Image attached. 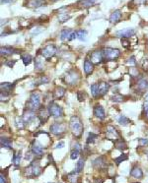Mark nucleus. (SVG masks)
I'll list each match as a JSON object with an SVG mask.
<instances>
[{"label":"nucleus","instance_id":"obj_12","mask_svg":"<svg viewBox=\"0 0 148 183\" xmlns=\"http://www.w3.org/2000/svg\"><path fill=\"white\" fill-rule=\"evenodd\" d=\"M136 33V31L134 29H124V30H119L116 33V36L118 38H129L130 36H134Z\"/></svg>","mask_w":148,"mask_h":183},{"label":"nucleus","instance_id":"obj_51","mask_svg":"<svg viewBox=\"0 0 148 183\" xmlns=\"http://www.w3.org/2000/svg\"><path fill=\"white\" fill-rule=\"evenodd\" d=\"M132 2H134L136 5H141L144 4L146 2V0H132Z\"/></svg>","mask_w":148,"mask_h":183},{"label":"nucleus","instance_id":"obj_4","mask_svg":"<svg viewBox=\"0 0 148 183\" xmlns=\"http://www.w3.org/2000/svg\"><path fill=\"white\" fill-rule=\"evenodd\" d=\"M42 173V167H40V164L38 160H35L25 169V175L28 178H32V177H38Z\"/></svg>","mask_w":148,"mask_h":183},{"label":"nucleus","instance_id":"obj_49","mask_svg":"<svg viewBox=\"0 0 148 183\" xmlns=\"http://www.w3.org/2000/svg\"><path fill=\"white\" fill-rule=\"evenodd\" d=\"M15 63H16V60H8V61L5 62V65L8 66V67H10V68H12Z\"/></svg>","mask_w":148,"mask_h":183},{"label":"nucleus","instance_id":"obj_3","mask_svg":"<svg viewBox=\"0 0 148 183\" xmlns=\"http://www.w3.org/2000/svg\"><path fill=\"white\" fill-rule=\"evenodd\" d=\"M41 106H42L41 95L37 92L32 93L30 95V100L27 103V109L28 110L36 111V110H39Z\"/></svg>","mask_w":148,"mask_h":183},{"label":"nucleus","instance_id":"obj_43","mask_svg":"<svg viewBox=\"0 0 148 183\" xmlns=\"http://www.w3.org/2000/svg\"><path fill=\"white\" fill-rule=\"evenodd\" d=\"M127 159H129V157H127V155H121L119 157H116V159H115V162L116 164H119L121 162H124V160H126Z\"/></svg>","mask_w":148,"mask_h":183},{"label":"nucleus","instance_id":"obj_16","mask_svg":"<svg viewBox=\"0 0 148 183\" xmlns=\"http://www.w3.org/2000/svg\"><path fill=\"white\" fill-rule=\"evenodd\" d=\"M32 153L35 155L36 157H42V155H44V148H42V146L40 144L39 142H37V141H35L32 145Z\"/></svg>","mask_w":148,"mask_h":183},{"label":"nucleus","instance_id":"obj_22","mask_svg":"<svg viewBox=\"0 0 148 183\" xmlns=\"http://www.w3.org/2000/svg\"><path fill=\"white\" fill-rule=\"evenodd\" d=\"M93 167L95 168H104L106 167V160L104 157H99L93 162Z\"/></svg>","mask_w":148,"mask_h":183},{"label":"nucleus","instance_id":"obj_37","mask_svg":"<svg viewBox=\"0 0 148 183\" xmlns=\"http://www.w3.org/2000/svg\"><path fill=\"white\" fill-rule=\"evenodd\" d=\"M119 123L122 126H126L130 123V120L126 116H124V115H121L119 118Z\"/></svg>","mask_w":148,"mask_h":183},{"label":"nucleus","instance_id":"obj_39","mask_svg":"<svg viewBox=\"0 0 148 183\" xmlns=\"http://www.w3.org/2000/svg\"><path fill=\"white\" fill-rule=\"evenodd\" d=\"M124 98H124L122 95L116 94V95H113L111 100H112L114 101V103H122V101L124 100Z\"/></svg>","mask_w":148,"mask_h":183},{"label":"nucleus","instance_id":"obj_6","mask_svg":"<svg viewBox=\"0 0 148 183\" xmlns=\"http://www.w3.org/2000/svg\"><path fill=\"white\" fill-rule=\"evenodd\" d=\"M47 110L50 112V116L55 117V118H58L63 116V109L60 105H58L57 103H55V101H50L47 105Z\"/></svg>","mask_w":148,"mask_h":183},{"label":"nucleus","instance_id":"obj_52","mask_svg":"<svg viewBox=\"0 0 148 183\" xmlns=\"http://www.w3.org/2000/svg\"><path fill=\"white\" fill-rule=\"evenodd\" d=\"M64 145H65L64 142H63V141H61V142H59L58 144L55 146V149H62L64 147Z\"/></svg>","mask_w":148,"mask_h":183},{"label":"nucleus","instance_id":"obj_9","mask_svg":"<svg viewBox=\"0 0 148 183\" xmlns=\"http://www.w3.org/2000/svg\"><path fill=\"white\" fill-rule=\"evenodd\" d=\"M106 136L109 140H112V141H118L119 139H121V135L118 132V130L114 127V126H108L107 127V131H106Z\"/></svg>","mask_w":148,"mask_h":183},{"label":"nucleus","instance_id":"obj_7","mask_svg":"<svg viewBox=\"0 0 148 183\" xmlns=\"http://www.w3.org/2000/svg\"><path fill=\"white\" fill-rule=\"evenodd\" d=\"M56 52H57V48L55 44H47L44 48L42 49V55L44 56L45 59H50L52 57H53Z\"/></svg>","mask_w":148,"mask_h":183},{"label":"nucleus","instance_id":"obj_42","mask_svg":"<svg viewBox=\"0 0 148 183\" xmlns=\"http://www.w3.org/2000/svg\"><path fill=\"white\" fill-rule=\"evenodd\" d=\"M87 98V94L84 91H78L77 92V100L79 101H84Z\"/></svg>","mask_w":148,"mask_h":183},{"label":"nucleus","instance_id":"obj_61","mask_svg":"<svg viewBox=\"0 0 148 183\" xmlns=\"http://www.w3.org/2000/svg\"><path fill=\"white\" fill-rule=\"evenodd\" d=\"M147 46H148V41H147Z\"/></svg>","mask_w":148,"mask_h":183},{"label":"nucleus","instance_id":"obj_62","mask_svg":"<svg viewBox=\"0 0 148 183\" xmlns=\"http://www.w3.org/2000/svg\"><path fill=\"white\" fill-rule=\"evenodd\" d=\"M134 183H138V182H134Z\"/></svg>","mask_w":148,"mask_h":183},{"label":"nucleus","instance_id":"obj_47","mask_svg":"<svg viewBox=\"0 0 148 183\" xmlns=\"http://www.w3.org/2000/svg\"><path fill=\"white\" fill-rule=\"evenodd\" d=\"M126 63H127V65H129V66H135L136 65V60H135V57L134 56H130V57L129 58V60L126 61Z\"/></svg>","mask_w":148,"mask_h":183},{"label":"nucleus","instance_id":"obj_15","mask_svg":"<svg viewBox=\"0 0 148 183\" xmlns=\"http://www.w3.org/2000/svg\"><path fill=\"white\" fill-rule=\"evenodd\" d=\"M110 89V84L107 82H104V81H101V82L98 83V90H99V98L103 97L108 93Z\"/></svg>","mask_w":148,"mask_h":183},{"label":"nucleus","instance_id":"obj_56","mask_svg":"<svg viewBox=\"0 0 148 183\" xmlns=\"http://www.w3.org/2000/svg\"><path fill=\"white\" fill-rule=\"evenodd\" d=\"M92 183H103V180L102 179H94Z\"/></svg>","mask_w":148,"mask_h":183},{"label":"nucleus","instance_id":"obj_40","mask_svg":"<svg viewBox=\"0 0 148 183\" xmlns=\"http://www.w3.org/2000/svg\"><path fill=\"white\" fill-rule=\"evenodd\" d=\"M84 164H85V160L84 159H80L78 160L77 164H76V171L79 173L81 172L82 170H83V167H84Z\"/></svg>","mask_w":148,"mask_h":183},{"label":"nucleus","instance_id":"obj_5","mask_svg":"<svg viewBox=\"0 0 148 183\" xmlns=\"http://www.w3.org/2000/svg\"><path fill=\"white\" fill-rule=\"evenodd\" d=\"M104 55V59L107 61H116L121 56V50L112 47H104L102 49Z\"/></svg>","mask_w":148,"mask_h":183},{"label":"nucleus","instance_id":"obj_17","mask_svg":"<svg viewBox=\"0 0 148 183\" xmlns=\"http://www.w3.org/2000/svg\"><path fill=\"white\" fill-rule=\"evenodd\" d=\"M93 113H94V115H95L97 118H99V119H101V120H104L105 117H106V113H105V110H104L103 106L99 105H97L94 106Z\"/></svg>","mask_w":148,"mask_h":183},{"label":"nucleus","instance_id":"obj_28","mask_svg":"<svg viewBox=\"0 0 148 183\" xmlns=\"http://www.w3.org/2000/svg\"><path fill=\"white\" fill-rule=\"evenodd\" d=\"M76 35H77V38L79 39V41H86L87 39V31L86 30H78L76 31Z\"/></svg>","mask_w":148,"mask_h":183},{"label":"nucleus","instance_id":"obj_29","mask_svg":"<svg viewBox=\"0 0 148 183\" xmlns=\"http://www.w3.org/2000/svg\"><path fill=\"white\" fill-rule=\"evenodd\" d=\"M67 179L70 183H77L78 182V172L76 170L70 172L67 175Z\"/></svg>","mask_w":148,"mask_h":183},{"label":"nucleus","instance_id":"obj_1","mask_svg":"<svg viewBox=\"0 0 148 183\" xmlns=\"http://www.w3.org/2000/svg\"><path fill=\"white\" fill-rule=\"evenodd\" d=\"M69 127L74 137H76V138L81 137L84 128H83V123H82L80 117L77 116V115L71 116L69 120Z\"/></svg>","mask_w":148,"mask_h":183},{"label":"nucleus","instance_id":"obj_53","mask_svg":"<svg viewBox=\"0 0 148 183\" xmlns=\"http://www.w3.org/2000/svg\"><path fill=\"white\" fill-rule=\"evenodd\" d=\"M0 183H6V178H5V176L2 172L0 174Z\"/></svg>","mask_w":148,"mask_h":183},{"label":"nucleus","instance_id":"obj_26","mask_svg":"<svg viewBox=\"0 0 148 183\" xmlns=\"http://www.w3.org/2000/svg\"><path fill=\"white\" fill-rule=\"evenodd\" d=\"M0 144H1L2 148L11 149V148H12V140L9 139V138H6V137H1V140H0Z\"/></svg>","mask_w":148,"mask_h":183},{"label":"nucleus","instance_id":"obj_55","mask_svg":"<svg viewBox=\"0 0 148 183\" xmlns=\"http://www.w3.org/2000/svg\"><path fill=\"white\" fill-rule=\"evenodd\" d=\"M25 160H31V153H30V152H29V153H28V152H27L26 156H25Z\"/></svg>","mask_w":148,"mask_h":183},{"label":"nucleus","instance_id":"obj_25","mask_svg":"<svg viewBox=\"0 0 148 183\" xmlns=\"http://www.w3.org/2000/svg\"><path fill=\"white\" fill-rule=\"evenodd\" d=\"M130 176L135 177V178H142L143 177V171L141 170L140 167H133L130 170Z\"/></svg>","mask_w":148,"mask_h":183},{"label":"nucleus","instance_id":"obj_2","mask_svg":"<svg viewBox=\"0 0 148 183\" xmlns=\"http://www.w3.org/2000/svg\"><path fill=\"white\" fill-rule=\"evenodd\" d=\"M80 73L78 70L72 69L69 70L67 73H65V75L63 76V81L64 83L68 86H77L78 83L80 82Z\"/></svg>","mask_w":148,"mask_h":183},{"label":"nucleus","instance_id":"obj_46","mask_svg":"<svg viewBox=\"0 0 148 183\" xmlns=\"http://www.w3.org/2000/svg\"><path fill=\"white\" fill-rule=\"evenodd\" d=\"M121 46H124V48L129 49L130 47V43H129V41L127 38H121Z\"/></svg>","mask_w":148,"mask_h":183},{"label":"nucleus","instance_id":"obj_13","mask_svg":"<svg viewBox=\"0 0 148 183\" xmlns=\"http://www.w3.org/2000/svg\"><path fill=\"white\" fill-rule=\"evenodd\" d=\"M50 116V112H48L47 108H42V106H41L38 110V117L40 121H41V124H45Z\"/></svg>","mask_w":148,"mask_h":183},{"label":"nucleus","instance_id":"obj_20","mask_svg":"<svg viewBox=\"0 0 148 183\" xmlns=\"http://www.w3.org/2000/svg\"><path fill=\"white\" fill-rule=\"evenodd\" d=\"M83 70L85 72V74L87 76L91 75L94 71V64L91 62L90 59H85L84 61V65H83Z\"/></svg>","mask_w":148,"mask_h":183},{"label":"nucleus","instance_id":"obj_24","mask_svg":"<svg viewBox=\"0 0 148 183\" xmlns=\"http://www.w3.org/2000/svg\"><path fill=\"white\" fill-rule=\"evenodd\" d=\"M73 33L72 30L70 29H63L60 32V39L62 41H69L71 33Z\"/></svg>","mask_w":148,"mask_h":183},{"label":"nucleus","instance_id":"obj_19","mask_svg":"<svg viewBox=\"0 0 148 183\" xmlns=\"http://www.w3.org/2000/svg\"><path fill=\"white\" fill-rule=\"evenodd\" d=\"M65 93H66V90L64 88H62V87H56L52 92V97L55 100H60V98L64 97Z\"/></svg>","mask_w":148,"mask_h":183},{"label":"nucleus","instance_id":"obj_57","mask_svg":"<svg viewBox=\"0 0 148 183\" xmlns=\"http://www.w3.org/2000/svg\"><path fill=\"white\" fill-rule=\"evenodd\" d=\"M14 0H1V3H11Z\"/></svg>","mask_w":148,"mask_h":183},{"label":"nucleus","instance_id":"obj_18","mask_svg":"<svg viewBox=\"0 0 148 183\" xmlns=\"http://www.w3.org/2000/svg\"><path fill=\"white\" fill-rule=\"evenodd\" d=\"M44 56H41V55H38L37 57L35 58V60H34V62H35V70L37 72H42V70H44V67H45V63H44Z\"/></svg>","mask_w":148,"mask_h":183},{"label":"nucleus","instance_id":"obj_32","mask_svg":"<svg viewBox=\"0 0 148 183\" xmlns=\"http://www.w3.org/2000/svg\"><path fill=\"white\" fill-rule=\"evenodd\" d=\"M13 86L11 83H8V82H5V83H1V85H0V88H1V92H6V93H9L11 92V90H12Z\"/></svg>","mask_w":148,"mask_h":183},{"label":"nucleus","instance_id":"obj_33","mask_svg":"<svg viewBox=\"0 0 148 183\" xmlns=\"http://www.w3.org/2000/svg\"><path fill=\"white\" fill-rule=\"evenodd\" d=\"M90 90H91V94H92L93 98H99V90H98V83L97 84H93L92 86L90 87Z\"/></svg>","mask_w":148,"mask_h":183},{"label":"nucleus","instance_id":"obj_44","mask_svg":"<svg viewBox=\"0 0 148 183\" xmlns=\"http://www.w3.org/2000/svg\"><path fill=\"white\" fill-rule=\"evenodd\" d=\"M79 155H80V151L76 150V149H73V150L71 151V153H70V159H71V160H76V159H78Z\"/></svg>","mask_w":148,"mask_h":183},{"label":"nucleus","instance_id":"obj_45","mask_svg":"<svg viewBox=\"0 0 148 183\" xmlns=\"http://www.w3.org/2000/svg\"><path fill=\"white\" fill-rule=\"evenodd\" d=\"M20 160H21V152H19L17 155H14L13 157V164L15 165H18L20 164Z\"/></svg>","mask_w":148,"mask_h":183},{"label":"nucleus","instance_id":"obj_11","mask_svg":"<svg viewBox=\"0 0 148 183\" xmlns=\"http://www.w3.org/2000/svg\"><path fill=\"white\" fill-rule=\"evenodd\" d=\"M135 92L136 93H140V94H143L148 90V80L146 79H140L138 80L135 84Z\"/></svg>","mask_w":148,"mask_h":183},{"label":"nucleus","instance_id":"obj_48","mask_svg":"<svg viewBox=\"0 0 148 183\" xmlns=\"http://www.w3.org/2000/svg\"><path fill=\"white\" fill-rule=\"evenodd\" d=\"M138 145L140 147H145V146H148V139H144V138H141V139L138 140Z\"/></svg>","mask_w":148,"mask_h":183},{"label":"nucleus","instance_id":"obj_54","mask_svg":"<svg viewBox=\"0 0 148 183\" xmlns=\"http://www.w3.org/2000/svg\"><path fill=\"white\" fill-rule=\"evenodd\" d=\"M74 149H76V150H78V151H81V145L79 144V143H76V144L74 145Z\"/></svg>","mask_w":148,"mask_h":183},{"label":"nucleus","instance_id":"obj_8","mask_svg":"<svg viewBox=\"0 0 148 183\" xmlns=\"http://www.w3.org/2000/svg\"><path fill=\"white\" fill-rule=\"evenodd\" d=\"M104 60V55H103V51L102 50H94V51L91 52L90 54V61L92 62L94 65H98L103 62Z\"/></svg>","mask_w":148,"mask_h":183},{"label":"nucleus","instance_id":"obj_21","mask_svg":"<svg viewBox=\"0 0 148 183\" xmlns=\"http://www.w3.org/2000/svg\"><path fill=\"white\" fill-rule=\"evenodd\" d=\"M121 18V10H115L112 14H111L109 20L112 24H116L118 22H119Z\"/></svg>","mask_w":148,"mask_h":183},{"label":"nucleus","instance_id":"obj_10","mask_svg":"<svg viewBox=\"0 0 148 183\" xmlns=\"http://www.w3.org/2000/svg\"><path fill=\"white\" fill-rule=\"evenodd\" d=\"M65 125L63 123H53L52 125H50V130L52 134L56 135V136H59V135H62L65 133Z\"/></svg>","mask_w":148,"mask_h":183},{"label":"nucleus","instance_id":"obj_59","mask_svg":"<svg viewBox=\"0 0 148 183\" xmlns=\"http://www.w3.org/2000/svg\"><path fill=\"white\" fill-rule=\"evenodd\" d=\"M145 116H146V119L148 120V110L145 112Z\"/></svg>","mask_w":148,"mask_h":183},{"label":"nucleus","instance_id":"obj_27","mask_svg":"<svg viewBox=\"0 0 148 183\" xmlns=\"http://www.w3.org/2000/svg\"><path fill=\"white\" fill-rule=\"evenodd\" d=\"M44 3H45V0H29L27 6L32 8H38L40 6H42Z\"/></svg>","mask_w":148,"mask_h":183},{"label":"nucleus","instance_id":"obj_23","mask_svg":"<svg viewBox=\"0 0 148 183\" xmlns=\"http://www.w3.org/2000/svg\"><path fill=\"white\" fill-rule=\"evenodd\" d=\"M15 51H18V50L13 48L12 46H2L0 48V52H1L2 56H10L14 54V53H16Z\"/></svg>","mask_w":148,"mask_h":183},{"label":"nucleus","instance_id":"obj_60","mask_svg":"<svg viewBox=\"0 0 148 183\" xmlns=\"http://www.w3.org/2000/svg\"><path fill=\"white\" fill-rule=\"evenodd\" d=\"M50 1H52V2H55V1H57V0H50Z\"/></svg>","mask_w":148,"mask_h":183},{"label":"nucleus","instance_id":"obj_31","mask_svg":"<svg viewBox=\"0 0 148 183\" xmlns=\"http://www.w3.org/2000/svg\"><path fill=\"white\" fill-rule=\"evenodd\" d=\"M115 146H116V148L119 151H124V150H126L127 149V146L126 144V142L122 141V139H119L118 141H116Z\"/></svg>","mask_w":148,"mask_h":183},{"label":"nucleus","instance_id":"obj_34","mask_svg":"<svg viewBox=\"0 0 148 183\" xmlns=\"http://www.w3.org/2000/svg\"><path fill=\"white\" fill-rule=\"evenodd\" d=\"M15 121H16V126H17V128L18 129H24L25 128V122H24V119H23V117L21 116H17L16 117V119H15Z\"/></svg>","mask_w":148,"mask_h":183},{"label":"nucleus","instance_id":"obj_38","mask_svg":"<svg viewBox=\"0 0 148 183\" xmlns=\"http://www.w3.org/2000/svg\"><path fill=\"white\" fill-rule=\"evenodd\" d=\"M71 18L70 15H68L67 13H60L58 15V21L60 22V23H64V22H66L67 20H69Z\"/></svg>","mask_w":148,"mask_h":183},{"label":"nucleus","instance_id":"obj_50","mask_svg":"<svg viewBox=\"0 0 148 183\" xmlns=\"http://www.w3.org/2000/svg\"><path fill=\"white\" fill-rule=\"evenodd\" d=\"M142 68L144 70H148V59H144V60H142Z\"/></svg>","mask_w":148,"mask_h":183},{"label":"nucleus","instance_id":"obj_14","mask_svg":"<svg viewBox=\"0 0 148 183\" xmlns=\"http://www.w3.org/2000/svg\"><path fill=\"white\" fill-rule=\"evenodd\" d=\"M23 119H24V122L26 125H29L30 123H32L34 120L36 119V115H35V111L32 110H25L24 113H23Z\"/></svg>","mask_w":148,"mask_h":183},{"label":"nucleus","instance_id":"obj_41","mask_svg":"<svg viewBox=\"0 0 148 183\" xmlns=\"http://www.w3.org/2000/svg\"><path fill=\"white\" fill-rule=\"evenodd\" d=\"M98 138V135H96V134H94V133H89V135H88V138H87V144H93L94 142L96 141V139Z\"/></svg>","mask_w":148,"mask_h":183},{"label":"nucleus","instance_id":"obj_58","mask_svg":"<svg viewBox=\"0 0 148 183\" xmlns=\"http://www.w3.org/2000/svg\"><path fill=\"white\" fill-rule=\"evenodd\" d=\"M144 101H148V94H146V95H145V98H144Z\"/></svg>","mask_w":148,"mask_h":183},{"label":"nucleus","instance_id":"obj_30","mask_svg":"<svg viewBox=\"0 0 148 183\" xmlns=\"http://www.w3.org/2000/svg\"><path fill=\"white\" fill-rule=\"evenodd\" d=\"M21 59L23 60V63H24L25 66L30 65V64L32 63V61H33L32 56H31L30 54H28V53H25V54H21Z\"/></svg>","mask_w":148,"mask_h":183},{"label":"nucleus","instance_id":"obj_35","mask_svg":"<svg viewBox=\"0 0 148 183\" xmlns=\"http://www.w3.org/2000/svg\"><path fill=\"white\" fill-rule=\"evenodd\" d=\"M50 82V79L47 76H41L39 79L36 80V85H45V84H47Z\"/></svg>","mask_w":148,"mask_h":183},{"label":"nucleus","instance_id":"obj_36","mask_svg":"<svg viewBox=\"0 0 148 183\" xmlns=\"http://www.w3.org/2000/svg\"><path fill=\"white\" fill-rule=\"evenodd\" d=\"M94 2H95V0H80V1L78 2L79 5H81L82 7H90L92 6V5L94 4Z\"/></svg>","mask_w":148,"mask_h":183}]
</instances>
